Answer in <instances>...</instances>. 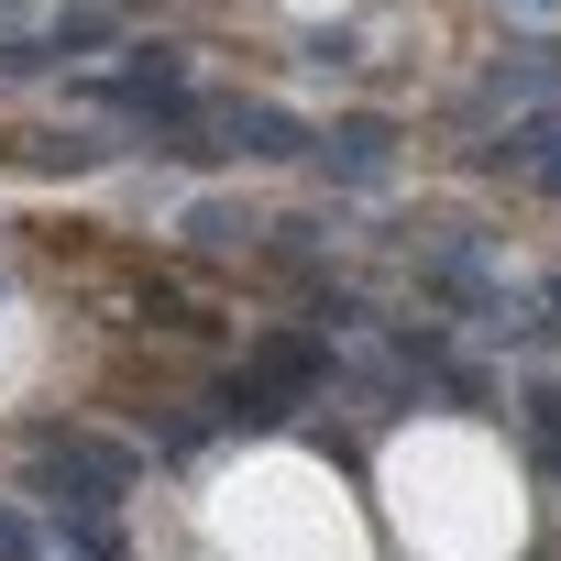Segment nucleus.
<instances>
[{
	"instance_id": "f257e3e1",
	"label": "nucleus",
	"mask_w": 561,
	"mask_h": 561,
	"mask_svg": "<svg viewBox=\"0 0 561 561\" xmlns=\"http://www.w3.org/2000/svg\"><path fill=\"white\" fill-rule=\"evenodd\" d=\"M23 451H34V495H45L56 517H111V506L133 495V473H144L122 440H89V430H34Z\"/></svg>"
},
{
	"instance_id": "f03ea898",
	"label": "nucleus",
	"mask_w": 561,
	"mask_h": 561,
	"mask_svg": "<svg viewBox=\"0 0 561 561\" xmlns=\"http://www.w3.org/2000/svg\"><path fill=\"white\" fill-rule=\"evenodd\" d=\"M100 100H122V111H144V122H187V56H176V45H133V56L100 78Z\"/></svg>"
},
{
	"instance_id": "7ed1b4c3",
	"label": "nucleus",
	"mask_w": 561,
	"mask_h": 561,
	"mask_svg": "<svg viewBox=\"0 0 561 561\" xmlns=\"http://www.w3.org/2000/svg\"><path fill=\"white\" fill-rule=\"evenodd\" d=\"M473 111H561V45H550V34H528V45H506V56L484 67V89H473Z\"/></svg>"
},
{
	"instance_id": "20e7f679",
	"label": "nucleus",
	"mask_w": 561,
	"mask_h": 561,
	"mask_svg": "<svg viewBox=\"0 0 561 561\" xmlns=\"http://www.w3.org/2000/svg\"><path fill=\"white\" fill-rule=\"evenodd\" d=\"M309 154H320V165H331L342 187H375V176L397 165V133H386V122H331V133H320Z\"/></svg>"
},
{
	"instance_id": "39448f33",
	"label": "nucleus",
	"mask_w": 561,
	"mask_h": 561,
	"mask_svg": "<svg viewBox=\"0 0 561 561\" xmlns=\"http://www.w3.org/2000/svg\"><path fill=\"white\" fill-rule=\"evenodd\" d=\"M484 165H506V176H528V187L561 198V122H506V133L484 144Z\"/></svg>"
},
{
	"instance_id": "423d86ee",
	"label": "nucleus",
	"mask_w": 561,
	"mask_h": 561,
	"mask_svg": "<svg viewBox=\"0 0 561 561\" xmlns=\"http://www.w3.org/2000/svg\"><path fill=\"white\" fill-rule=\"evenodd\" d=\"M100 154H111V144H89V133H34V144H23V165H34V176H56V165H67V176H89Z\"/></svg>"
},
{
	"instance_id": "0eeeda50",
	"label": "nucleus",
	"mask_w": 561,
	"mask_h": 561,
	"mask_svg": "<svg viewBox=\"0 0 561 561\" xmlns=\"http://www.w3.org/2000/svg\"><path fill=\"white\" fill-rule=\"evenodd\" d=\"M528 440H539V462L561 473V386H528Z\"/></svg>"
},
{
	"instance_id": "6e6552de",
	"label": "nucleus",
	"mask_w": 561,
	"mask_h": 561,
	"mask_svg": "<svg viewBox=\"0 0 561 561\" xmlns=\"http://www.w3.org/2000/svg\"><path fill=\"white\" fill-rule=\"evenodd\" d=\"M111 34V12H56V34H45V56H67V45H100Z\"/></svg>"
},
{
	"instance_id": "1a4fd4ad",
	"label": "nucleus",
	"mask_w": 561,
	"mask_h": 561,
	"mask_svg": "<svg viewBox=\"0 0 561 561\" xmlns=\"http://www.w3.org/2000/svg\"><path fill=\"white\" fill-rule=\"evenodd\" d=\"M187 231H198V242H242V231H264V220H242V209L209 198V209H187Z\"/></svg>"
},
{
	"instance_id": "9d476101",
	"label": "nucleus",
	"mask_w": 561,
	"mask_h": 561,
	"mask_svg": "<svg viewBox=\"0 0 561 561\" xmlns=\"http://www.w3.org/2000/svg\"><path fill=\"white\" fill-rule=\"evenodd\" d=\"M34 550H45V528H34L23 506H0V561H34Z\"/></svg>"
},
{
	"instance_id": "9b49d317",
	"label": "nucleus",
	"mask_w": 561,
	"mask_h": 561,
	"mask_svg": "<svg viewBox=\"0 0 561 561\" xmlns=\"http://www.w3.org/2000/svg\"><path fill=\"white\" fill-rule=\"evenodd\" d=\"M550 320H561V275H550Z\"/></svg>"
}]
</instances>
